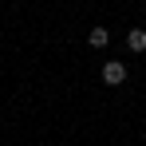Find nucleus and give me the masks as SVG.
I'll use <instances>...</instances> for the list:
<instances>
[{"mask_svg": "<svg viewBox=\"0 0 146 146\" xmlns=\"http://www.w3.org/2000/svg\"><path fill=\"white\" fill-rule=\"evenodd\" d=\"M107 40H111V36H107V28H91V36H87V44H91V48H107Z\"/></svg>", "mask_w": 146, "mask_h": 146, "instance_id": "obj_3", "label": "nucleus"}, {"mask_svg": "<svg viewBox=\"0 0 146 146\" xmlns=\"http://www.w3.org/2000/svg\"><path fill=\"white\" fill-rule=\"evenodd\" d=\"M126 48H130V51H146V32H142V28L126 32Z\"/></svg>", "mask_w": 146, "mask_h": 146, "instance_id": "obj_2", "label": "nucleus"}, {"mask_svg": "<svg viewBox=\"0 0 146 146\" xmlns=\"http://www.w3.org/2000/svg\"><path fill=\"white\" fill-rule=\"evenodd\" d=\"M122 79H126V67L122 63H103V83L107 87H119Z\"/></svg>", "mask_w": 146, "mask_h": 146, "instance_id": "obj_1", "label": "nucleus"}]
</instances>
